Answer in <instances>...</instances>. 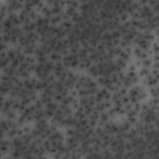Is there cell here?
<instances>
[{"label":"cell","instance_id":"cell-1","mask_svg":"<svg viewBox=\"0 0 159 159\" xmlns=\"http://www.w3.org/2000/svg\"><path fill=\"white\" fill-rule=\"evenodd\" d=\"M21 29L24 31V34H30V32H35L36 31V25L34 21H26L21 25Z\"/></svg>","mask_w":159,"mask_h":159},{"label":"cell","instance_id":"cell-2","mask_svg":"<svg viewBox=\"0 0 159 159\" xmlns=\"http://www.w3.org/2000/svg\"><path fill=\"white\" fill-rule=\"evenodd\" d=\"M62 57L63 55H61L60 52H56V51H52L50 55H48V60L53 63H58V62H62Z\"/></svg>","mask_w":159,"mask_h":159}]
</instances>
